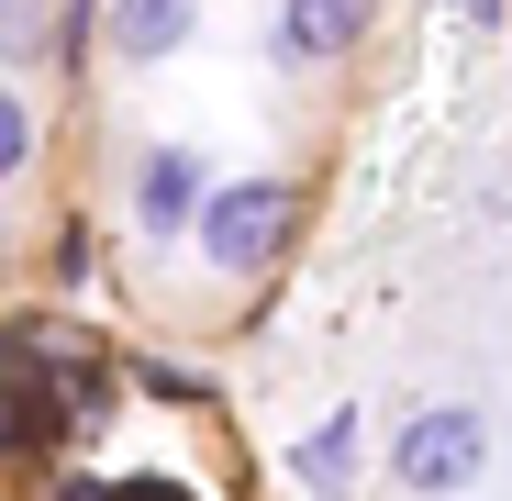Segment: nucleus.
Instances as JSON below:
<instances>
[{"label": "nucleus", "mask_w": 512, "mask_h": 501, "mask_svg": "<svg viewBox=\"0 0 512 501\" xmlns=\"http://www.w3.org/2000/svg\"><path fill=\"white\" fill-rule=\"evenodd\" d=\"M279 234H290V190L279 179H223L212 212H201V245H212V268H268L279 257Z\"/></svg>", "instance_id": "obj_1"}, {"label": "nucleus", "mask_w": 512, "mask_h": 501, "mask_svg": "<svg viewBox=\"0 0 512 501\" xmlns=\"http://www.w3.org/2000/svg\"><path fill=\"white\" fill-rule=\"evenodd\" d=\"M479 446H490L479 412L446 401V412H412V424H401V457H390V468H401L412 490H468V479H479Z\"/></svg>", "instance_id": "obj_2"}, {"label": "nucleus", "mask_w": 512, "mask_h": 501, "mask_svg": "<svg viewBox=\"0 0 512 501\" xmlns=\"http://www.w3.org/2000/svg\"><path fill=\"white\" fill-rule=\"evenodd\" d=\"M190 212H212L201 156H190V145H156V156H145V223H156V234H179Z\"/></svg>", "instance_id": "obj_3"}, {"label": "nucleus", "mask_w": 512, "mask_h": 501, "mask_svg": "<svg viewBox=\"0 0 512 501\" xmlns=\"http://www.w3.org/2000/svg\"><path fill=\"white\" fill-rule=\"evenodd\" d=\"M290 468H301V490H346V479H357V412H323Z\"/></svg>", "instance_id": "obj_4"}, {"label": "nucleus", "mask_w": 512, "mask_h": 501, "mask_svg": "<svg viewBox=\"0 0 512 501\" xmlns=\"http://www.w3.org/2000/svg\"><path fill=\"white\" fill-rule=\"evenodd\" d=\"M112 45L123 56H167V45H190V12H179V0H134V12L112 23Z\"/></svg>", "instance_id": "obj_5"}, {"label": "nucleus", "mask_w": 512, "mask_h": 501, "mask_svg": "<svg viewBox=\"0 0 512 501\" xmlns=\"http://www.w3.org/2000/svg\"><path fill=\"white\" fill-rule=\"evenodd\" d=\"M334 45H357V12L346 0H301L290 12V56H334Z\"/></svg>", "instance_id": "obj_6"}, {"label": "nucleus", "mask_w": 512, "mask_h": 501, "mask_svg": "<svg viewBox=\"0 0 512 501\" xmlns=\"http://www.w3.org/2000/svg\"><path fill=\"white\" fill-rule=\"evenodd\" d=\"M23 167H34V101L0 90V179H23Z\"/></svg>", "instance_id": "obj_7"}, {"label": "nucleus", "mask_w": 512, "mask_h": 501, "mask_svg": "<svg viewBox=\"0 0 512 501\" xmlns=\"http://www.w3.org/2000/svg\"><path fill=\"white\" fill-rule=\"evenodd\" d=\"M112 501H190V490H167V479H123Z\"/></svg>", "instance_id": "obj_8"}]
</instances>
